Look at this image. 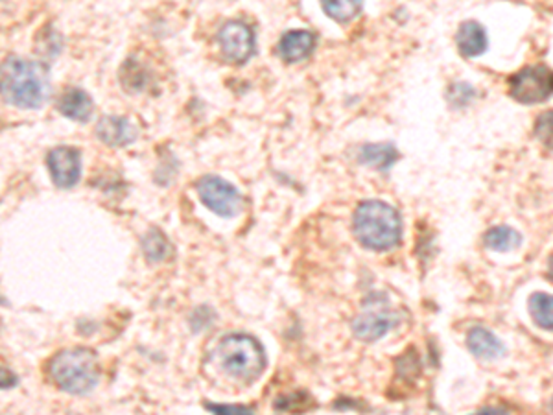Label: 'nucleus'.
Returning a JSON list of instances; mask_svg holds the SVG:
<instances>
[{
    "mask_svg": "<svg viewBox=\"0 0 553 415\" xmlns=\"http://www.w3.org/2000/svg\"><path fill=\"white\" fill-rule=\"evenodd\" d=\"M52 95L48 66L41 61L8 57L0 65V96L21 109H39Z\"/></svg>",
    "mask_w": 553,
    "mask_h": 415,
    "instance_id": "nucleus-1",
    "label": "nucleus"
},
{
    "mask_svg": "<svg viewBox=\"0 0 553 415\" xmlns=\"http://www.w3.org/2000/svg\"><path fill=\"white\" fill-rule=\"evenodd\" d=\"M353 229L364 248L386 251L398 246L402 237V218L389 203L367 199L357 207Z\"/></svg>",
    "mask_w": 553,
    "mask_h": 415,
    "instance_id": "nucleus-2",
    "label": "nucleus"
},
{
    "mask_svg": "<svg viewBox=\"0 0 553 415\" xmlns=\"http://www.w3.org/2000/svg\"><path fill=\"white\" fill-rule=\"evenodd\" d=\"M46 369L50 380L61 391L71 395H87L100 380L98 359L87 348H73L55 353Z\"/></svg>",
    "mask_w": 553,
    "mask_h": 415,
    "instance_id": "nucleus-3",
    "label": "nucleus"
},
{
    "mask_svg": "<svg viewBox=\"0 0 553 415\" xmlns=\"http://www.w3.org/2000/svg\"><path fill=\"white\" fill-rule=\"evenodd\" d=\"M220 369L233 380L251 384L258 380L267 366L262 343L249 334H227L216 348Z\"/></svg>",
    "mask_w": 553,
    "mask_h": 415,
    "instance_id": "nucleus-4",
    "label": "nucleus"
},
{
    "mask_svg": "<svg viewBox=\"0 0 553 415\" xmlns=\"http://www.w3.org/2000/svg\"><path fill=\"white\" fill-rule=\"evenodd\" d=\"M196 190L206 209L222 218H235L244 209L240 190L218 176H203L197 181Z\"/></svg>",
    "mask_w": 553,
    "mask_h": 415,
    "instance_id": "nucleus-5",
    "label": "nucleus"
},
{
    "mask_svg": "<svg viewBox=\"0 0 553 415\" xmlns=\"http://www.w3.org/2000/svg\"><path fill=\"white\" fill-rule=\"evenodd\" d=\"M553 89V76L546 65H531L522 68L509 82L511 96L524 104H540L551 96Z\"/></svg>",
    "mask_w": 553,
    "mask_h": 415,
    "instance_id": "nucleus-6",
    "label": "nucleus"
},
{
    "mask_svg": "<svg viewBox=\"0 0 553 415\" xmlns=\"http://www.w3.org/2000/svg\"><path fill=\"white\" fill-rule=\"evenodd\" d=\"M46 167L59 188H73L82 177V154L73 147H57L48 152Z\"/></svg>",
    "mask_w": 553,
    "mask_h": 415,
    "instance_id": "nucleus-7",
    "label": "nucleus"
},
{
    "mask_svg": "<svg viewBox=\"0 0 553 415\" xmlns=\"http://www.w3.org/2000/svg\"><path fill=\"white\" fill-rule=\"evenodd\" d=\"M218 43L224 57L233 65H242L255 54V34L240 21L227 23L220 30Z\"/></svg>",
    "mask_w": 553,
    "mask_h": 415,
    "instance_id": "nucleus-8",
    "label": "nucleus"
},
{
    "mask_svg": "<svg viewBox=\"0 0 553 415\" xmlns=\"http://www.w3.org/2000/svg\"><path fill=\"white\" fill-rule=\"evenodd\" d=\"M397 325H398L397 312H393L389 309L375 307L371 310L362 312L353 321V332L362 341H378Z\"/></svg>",
    "mask_w": 553,
    "mask_h": 415,
    "instance_id": "nucleus-9",
    "label": "nucleus"
},
{
    "mask_svg": "<svg viewBox=\"0 0 553 415\" xmlns=\"http://www.w3.org/2000/svg\"><path fill=\"white\" fill-rule=\"evenodd\" d=\"M96 137L107 147L120 148L131 145L138 131L133 122H129L126 116H102L96 124Z\"/></svg>",
    "mask_w": 553,
    "mask_h": 415,
    "instance_id": "nucleus-10",
    "label": "nucleus"
},
{
    "mask_svg": "<svg viewBox=\"0 0 553 415\" xmlns=\"http://www.w3.org/2000/svg\"><path fill=\"white\" fill-rule=\"evenodd\" d=\"M467 348L479 360H497L506 353L502 339L483 327H474L468 330Z\"/></svg>",
    "mask_w": 553,
    "mask_h": 415,
    "instance_id": "nucleus-11",
    "label": "nucleus"
},
{
    "mask_svg": "<svg viewBox=\"0 0 553 415\" xmlns=\"http://www.w3.org/2000/svg\"><path fill=\"white\" fill-rule=\"evenodd\" d=\"M57 111L71 120L87 122L93 116L95 106H93V98L84 89L71 87L59 96Z\"/></svg>",
    "mask_w": 553,
    "mask_h": 415,
    "instance_id": "nucleus-12",
    "label": "nucleus"
},
{
    "mask_svg": "<svg viewBox=\"0 0 553 415\" xmlns=\"http://www.w3.org/2000/svg\"><path fill=\"white\" fill-rule=\"evenodd\" d=\"M316 48V35L307 30L287 32L279 41L281 57L287 63H297L307 59Z\"/></svg>",
    "mask_w": 553,
    "mask_h": 415,
    "instance_id": "nucleus-13",
    "label": "nucleus"
},
{
    "mask_svg": "<svg viewBox=\"0 0 553 415\" xmlns=\"http://www.w3.org/2000/svg\"><path fill=\"white\" fill-rule=\"evenodd\" d=\"M457 48L463 57H478L481 54H486L489 46L488 32L479 23L476 21H465L456 35Z\"/></svg>",
    "mask_w": 553,
    "mask_h": 415,
    "instance_id": "nucleus-14",
    "label": "nucleus"
},
{
    "mask_svg": "<svg viewBox=\"0 0 553 415\" xmlns=\"http://www.w3.org/2000/svg\"><path fill=\"white\" fill-rule=\"evenodd\" d=\"M400 154L398 150L386 143V145H366L362 150H360V161L371 168H377V170H389L397 161H398Z\"/></svg>",
    "mask_w": 553,
    "mask_h": 415,
    "instance_id": "nucleus-15",
    "label": "nucleus"
},
{
    "mask_svg": "<svg viewBox=\"0 0 553 415\" xmlns=\"http://www.w3.org/2000/svg\"><path fill=\"white\" fill-rule=\"evenodd\" d=\"M483 242H486V246L493 251L506 253V251L520 248L522 235L509 226H497L483 235Z\"/></svg>",
    "mask_w": 553,
    "mask_h": 415,
    "instance_id": "nucleus-16",
    "label": "nucleus"
},
{
    "mask_svg": "<svg viewBox=\"0 0 553 415\" xmlns=\"http://www.w3.org/2000/svg\"><path fill=\"white\" fill-rule=\"evenodd\" d=\"M323 12L336 23H349L364 8V0H321Z\"/></svg>",
    "mask_w": 553,
    "mask_h": 415,
    "instance_id": "nucleus-17",
    "label": "nucleus"
},
{
    "mask_svg": "<svg viewBox=\"0 0 553 415\" xmlns=\"http://www.w3.org/2000/svg\"><path fill=\"white\" fill-rule=\"evenodd\" d=\"M529 314L537 327L551 330L553 329V298L551 294L537 292L529 298Z\"/></svg>",
    "mask_w": 553,
    "mask_h": 415,
    "instance_id": "nucleus-18",
    "label": "nucleus"
},
{
    "mask_svg": "<svg viewBox=\"0 0 553 415\" xmlns=\"http://www.w3.org/2000/svg\"><path fill=\"white\" fill-rule=\"evenodd\" d=\"M143 251L148 262H163L170 257V242L159 229H152L146 237H143Z\"/></svg>",
    "mask_w": 553,
    "mask_h": 415,
    "instance_id": "nucleus-19",
    "label": "nucleus"
},
{
    "mask_svg": "<svg viewBox=\"0 0 553 415\" xmlns=\"http://www.w3.org/2000/svg\"><path fill=\"white\" fill-rule=\"evenodd\" d=\"M120 82L127 93H141L148 84V75L135 59H127L120 71Z\"/></svg>",
    "mask_w": 553,
    "mask_h": 415,
    "instance_id": "nucleus-20",
    "label": "nucleus"
},
{
    "mask_svg": "<svg viewBox=\"0 0 553 415\" xmlns=\"http://www.w3.org/2000/svg\"><path fill=\"white\" fill-rule=\"evenodd\" d=\"M476 91L472 86L468 84H454L450 89H448V102L454 106V107H465L470 104V100L474 98Z\"/></svg>",
    "mask_w": 553,
    "mask_h": 415,
    "instance_id": "nucleus-21",
    "label": "nucleus"
},
{
    "mask_svg": "<svg viewBox=\"0 0 553 415\" xmlns=\"http://www.w3.org/2000/svg\"><path fill=\"white\" fill-rule=\"evenodd\" d=\"M206 410L215 413H253V408L247 406H227V404H205Z\"/></svg>",
    "mask_w": 553,
    "mask_h": 415,
    "instance_id": "nucleus-22",
    "label": "nucleus"
},
{
    "mask_svg": "<svg viewBox=\"0 0 553 415\" xmlns=\"http://www.w3.org/2000/svg\"><path fill=\"white\" fill-rule=\"evenodd\" d=\"M19 384V377L8 368H0V390H12Z\"/></svg>",
    "mask_w": 553,
    "mask_h": 415,
    "instance_id": "nucleus-23",
    "label": "nucleus"
}]
</instances>
